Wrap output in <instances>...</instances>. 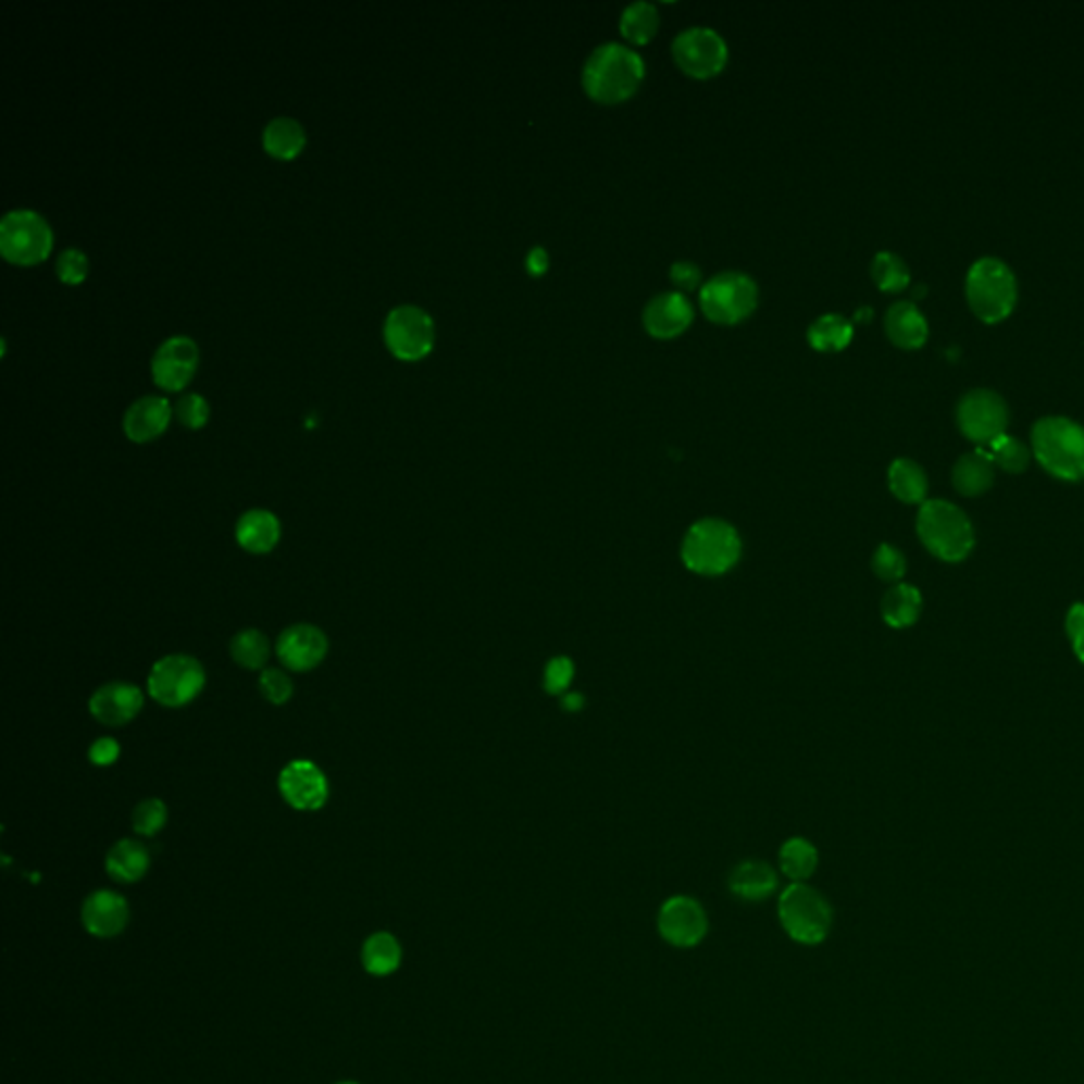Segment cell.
<instances>
[{
  "label": "cell",
  "mask_w": 1084,
  "mask_h": 1084,
  "mask_svg": "<svg viewBox=\"0 0 1084 1084\" xmlns=\"http://www.w3.org/2000/svg\"><path fill=\"white\" fill-rule=\"evenodd\" d=\"M646 66L640 53L621 42H603L583 66V89L598 104L627 102L643 85Z\"/></svg>",
  "instance_id": "obj_1"
},
{
  "label": "cell",
  "mask_w": 1084,
  "mask_h": 1084,
  "mask_svg": "<svg viewBox=\"0 0 1084 1084\" xmlns=\"http://www.w3.org/2000/svg\"><path fill=\"white\" fill-rule=\"evenodd\" d=\"M681 558L693 574L723 576L742 558V536L724 520L703 518L686 529Z\"/></svg>",
  "instance_id": "obj_2"
},
{
  "label": "cell",
  "mask_w": 1084,
  "mask_h": 1084,
  "mask_svg": "<svg viewBox=\"0 0 1084 1084\" xmlns=\"http://www.w3.org/2000/svg\"><path fill=\"white\" fill-rule=\"evenodd\" d=\"M1036 460L1063 482L1084 479V428L1063 415H1046L1032 428Z\"/></svg>",
  "instance_id": "obj_3"
},
{
  "label": "cell",
  "mask_w": 1084,
  "mask_h": 1084,
  "mask_svg": "<svg viewBox=\"0 0 1084 1084\" xmlns=\"http://www.w3.org/2000/svg\"><path fill=\"white\" fill-rule=\"evenodd\" d=\"M918 534L925 549L945 562H962L974 547L972 523L960 507L947 500H925L918 515Z\"/></svg>",
  "instance_id": "obj_4"
},
{
  "label": "cell",
  "mask_w": 1084,
  "mask_h": 1084,
  "mask_svg": "<svg viewBox=\"0 0 1084 1084\" xmlns=\"http://www.w3.org/2000/svg\"><path fill=\"white\" fill-rule=\"evenodd\" d=\"M965 299L981 321H1005L1017 303V278L1012 270L996 257L974 261L965 276Z\"/></svg>",
  "instance_id": "obj_5"
},
{
  "label": "cell",
  "mask_w": 1084,
  "mask_h": 1084,
  "mask_svg": "<svg viewBox=\"0 0 1084 1084\" xmlns=\"http://www.w3.org/2000/svg\"><path fill=\"white\" fill-rule=\"evenodd\" d=\"M759 306V286L742 272H723L703 282L699 308L714 324L733 326L750 319Z\"/></svg>",
  "instance_id": "obj_6"
},
{
  "label": "cell",
  "mask_w": 1084,
  "mask_h": 1084,
  "mask_svg": "<svg viewBox=\"0 0 1084 1084\" xmlns=\"http://www.w3.org/2000/svg\"><path fill=\"white\" fill-rule=\"evenodd\" d=\"M777 913L790 938L803 945L822 943L833 925L828 900L807 884H790L780 896Z\"/></svg>",
  "instance_id": "obj_7"
},
{
  "label": "cell",
  "mask_w": 1084,
  "mask_h": 1084,
  "mask_svg": "<svg viewBox=\"0 0 1084 1084\" xmlns=\"http://www.w3.org/2000/svg\"><path fill=\"white\" fill-rule=\"evenodd\" d=\"M53 246V232L39 212L20 208L0 221V252L17 265H35L47 259Z\"/></svg>",
  "instance_id": "obj_8"
},
{
  "label": "cell",
  "mask_w": 1084,
  "mask_h": 1084,
  "mask_svg": "<svg viewBox=\"0 0 1084 1084\" xmlns=\"http://www.w3.org/2000/svg\"><path fill=\"white\" fill-rule=\"evenodd\" d=\"M147 686L163 708H183L203 690L205 672L196 657L167 655L153 665Z\"/></svg>",
  "instance_id": "obj_9"
},
{
  "label": "cell",
  "mask_w": 1084,
  "mask_h": 1084,
  "mask_svg": "<svg viewBox=\"0 0 1084 1084\" xmlns=\"http://www.w3.org/2000/svg\"><path fill=\"white\" fill-rule=\"evenodd\" d=\"M672 55L686 77L712 79L723 73L728 62V47L717 30L695 26L686 28L674 39Z\"/></svg>",
  "instance_id": "obj_10"
},
{
  "label": "cell",
  "mask_w": 1084,
  "mask_h": 1084,
  "mask_svg": "<svg viewBox=\"0 0 1084 1084\" xmlns=\"http://www.w3.org/2000/svg\"><path fill=\"white\" fill-rule=\"evenodd\" d=\"M388 350L401 361H420L435 346V322L418 306H397L384 322Z\"/></svg>",
  "instance_id": "obj_11"
},
{
  "label": "cell",
  "mask_w": 1084,
  "mask_h": 1084,
  "mask_svg": "<svg viewBox=\"0 0 1084 1084\" xmlns=\"http://www.w3.org/2000/svg\"><path fill=\"white\" fill-rule=\"evenodd\" d=\"M958 426L965 439L987 447L1006 435L1008 407L1005 399L989 388H974L958 402Z\"/></svg>",
  "instance_id": "obj_12"
},
{
  "label": "cell",
  "mask_w": 1084,
  "mask_h": 1084,
  "mask_svg": "<svg viewBox=\"0 0 1084 1084\" xmlns=\"http://www.w3.org/2000/svg\"><path fill=\"white\" fill-rule=\"evenodd\" d=\"M200 362L198 344L187 335L167 337L153 354L151 375L163 390H183Z\"/></svg>",
  "instance_id": "obj_13"
},
{
  "label": "cell",
  "mask_w": 1084,
  "mask_h": 1084,
  "mask_svg": "<svg viewBox=\"0 0 1084 1084\" xmlns=\"http://www.w3.org/2000/svg\"><path fill=\"white\" fill-rule=\"evenodd\" d=\"M657 925L661 936L674 947H695L708 932L703 907L690 896H674L663 902Z\"/></svg>",
  "instance_id": "obj_14"
},
{
  "label": "cell",
  "mask_w": 1084,
  "mask_h": 1084,
  "mask_svg": "<svg viewBox=\"0 0 1084 1084\" xmlns=\"http://www.w3.org/2000/svg\"><path fill=\"white\" fill-rule=\"evenodd\" d=\"M282 797L299 811H316L328 799V780L319 764L312 761H292L282 769Z\"/></svg>",
  "instance_id": "obj_15"
},
{
  "label": "cell",
  "mask_w": 1084,
  "mask_h": 1084,
  "mask_svg": "<svg viewBox=\"0 0 1084 1084\" xmlns=\"http://www.w3.org/2000/svg\"><path fill=\"white\" fill-rule=\"evenodd\" d=\"M695 321V310L690 301L678 290L659 292L644 306V331L652 339H676Z\"/></svg>",
  "instance_id": "obj_16"
},
{
  "label": "cell",
  "mask_w": 1084,
  "mask_h": 1084,
  "mask_svg": "<svg viewBox=\"0 0 1084 1084\" xmlns=\"http://www.w3.org/2000/svg\"><path fill=\"white\" fill-rule=\"evenodd\" d=\"M328 652V640L316 625L297 623L284 630L276 643V655L286 670L310 672L321 665Z\"/></svg>",
  "instance_id": "obj_17"
},
{
  "label": "cell",
  "mask_w": 1084,
  "mask_h": 1084,
  "mask_svg": "<svg viewBox=\"0 0 1084 1084\" xmlns=\"http://www.w3.org/2000/svg\"><path fill=\"white\" fill-rule=\"evenodd\" d=\"M80 924L96 938H115L129 924V905L113 889H96L83 900Z\"/></svg>",
  "instance_id": "obj_18"
},
{
  "label": "cell",
  "mask_w": 1084,
  "mask_h": 1084,
  "mask_svg": "<svg viewBox=\"0 0 1084 1084\" xmlns=\"http://www.w3.org/2000/svg\"><path fill=\"white\" fill-rule=\"evenodd\" d=\"M142 706L145 695L132 683L104 684L89 699L91 717L107 726H123L134 721Z\"/></svg>",
  "instance_id": "obj_19"
},
{
  "label": "cell",
  "mask_w": 1084,
  "mask_h": 1084,
  "mask_svg": "<svg viewBox=\"0 0 1084 1084\" xmlns=\"http://www.w3.org/2000/svg\"><path fill=\"white\" fill-rule=\"evenodd\" d=\"M170 418H172V407L167 399L158 395H147L127 407L123 415V431L129 441H153L167 428Z\"/></svg>",
  "instance_id": "obj_20"
},
{
  "label": "cell",
  "mask_w": 1084,
  "mask_h": 1084,
  "mask_svg": "<svg viewBox=\"0 0 1084 1084\" xmlns=\"http://www.w3.org/2000/svg\"><path fill=\"white\" fill-rule=\"evenodd\" d=\"M885 333L889 341L905 350H915L927 339V321L911 301H898L885 312Z\"/></svg>",
  "instance_id": "obj_21"
},
{
  "label": "cell",
  "mask_w": 1084,
  "mask_h": 1084,
  "mask_svg": "<svg viewBox=\"0 0 1084 1084\" xmlns=\"http://www.w3.org/2000/svg\"><path fill=\"white\" fill-rule=\"evenodd\" d=\"M282 527L278 518L265 509H252L244 513L236 525V538L244 551L254 556H265L276 549L281 540Z\"/></svg>",
  "instance_id": "obj_22"
},
{
  "label": "cell",
  "mask_w": 1084,
  "mask_h": 1084,
  "mask_svg": "<svg viewBox=\"0 0 1084 1084\" xmlns=\"http://www.w3.org/2000/svg\"><path fill=\"white\" fill-rule=\"evenodd\" d=\"M107 873L121 884H134L140 882L149 867H151V854L145 845L136 839H121L113 845L107 854Z\"/></svg>",
  "instance_id": "obj_23"
},
{
  "label": "cell",
  "mask_w": 1084,
  "mask_h": 1084,
  "mask_svg": "<svg viewBox=\"0 0 1084 1084\" xmlns=\"http://www.w3.org/2000/svg\"><path fill=\"white\" fill-rule=\"evenodd\" d=\"M728 887L742 900H764L775 892L777 875L763 860H746L733 869Z\"/></svg>",
  "instance_id": "obj_24"
},
{
  "label": "cell",
  "mask_w": 1084,
  "mask_h": 1084,
  "mask_svg": "<svg viewBox=\"0 0 1084 1084\" xmlns=\"http://www.w3.org/2000/svg\"><path fill=\"white\" fill-rule=\"evenodd\" d=\"M361 960L364 970L373 976L395 974L401 965V943L390 932H375L364 940Z\"/></svg>",
  "instance_id": "obj_25"
},
{
  "label": "cell",
  "mask_w": 1084,
  "mask_h": 1084,
  "mask_svg": "<svg viewBox=\"0 0 1084 1084\" xmlns=\"http://www.w3.org/2000/svg\"><path fill=\"white\" fill-rule=\"evenodd\" d=\"M854 337V324L842 314H824L809 324L807 341L815 352L835 354L842 352Z\"/></svg>",
  "instance_id": "obj_26"
},
{
  "label": "cell",
  "mask_w": 1084,
  "mask_h": 1084,
  "mask_svg": "<svg viewBox=\"0 0 1084 1084\" xmlns=\"http://www.w3.org/2000/svg\"><path fill=\"white\" fill-rule=\"evenodd\" d=\"M994 462L992 458L979 449L964 453L954 466V485L964 496H979L987 491L994 483Z\"/></svg>",
  "instance_id": "obj_27"
},
{
  "label": "cell",
  "mask_w": 1084,
  "mask_h": 1084,
  "mask_svg": "<svg viewBox=\"0 0 1084 1084\" xmlns=\"http://www.w3.org/2000/svg\"><path fill=\"white\" fill-rule=\"evenodd\" d=\"M306 145V129L292 117H276L263 129V147L272 158L292 160Z\"/></svg>",
  "instance_id": "obj_28"
},
{
  "label": "cell",
  "mask_w": 1084,
  "mask_h": 1084,
  "mask_svg": "<svg viewBox=\"0 0 1084 1084\" xmlns=\"http://www.w3.org/2000/svg\"><path fill=\"white\" fill-rule=\"evenodd\" d=\"M887 483L892 494L907 502V504H924L925 494H927V477L924 469L909 460V458H898L889 464L887 471Z\"/></svg>",
  "instance_id": "obj_29"
},
{
  "label": "cell",
  "mask_w": 1084,
  "mask_h": 1084,
  "mask_svg": "<svg viewBox=\"0 0 1084 1084\" xmlns=\"http://www.w3.org/2000/svg\"><path fill=\"white\" fill-rule=\"evenodd\" d=\"M920 612H922V594L905 583H898L892 589H887L882 600L884 621L896 630L913 625L920 619Z\"/></svg>",
  "instance_id": "obj_30"
},
{
  "label": "cell",
  "mask_w": 1084,
  "mask_h": 1084,
  "mask_svg": "<svg viewBox=\"0 0 1084 1084\" xmlns=\"http://www.w3.org/2000/svg\"><path fill=\"white\" fill-rule=\"evenodd\" d=\"M659 11L652 2H632L625 7L619 20V30L623 39L630 40L632 45H646L657 37L659 33Z\"/></svg>",
  "instance_id": "obj_31"
},
{
  "label": "cell",
  "mask_w": 1084,
  "mask_h": 1084,
  "mask_svg": "<svg viewBox=\"0 0 1084 1084\" xmlns=\"http://www.w3.org/2000/svg\"><path fill=\"white\" fill-rule=\"evenodd\" d=\"M780 869L793 884H805L818 869V849L803 837L788 839L780 849Z\"/></svg>",
  "instance_id": "obj_32"
},
{
  "label": "cell",
  "mask_w": 1084,
  "mask_h": 1084,
  "mask_svg": "<svg viewBox=\"0 0 1084 1084\" xmlns=\"http://www.w3.org/2000/svg\"><path fill=\"white\" fill-rule=\"evenodd\" d=\"M232 657L244 670H265L272 657V644L259 630H244L232 640Z\"/></svg>",
  "instance_id": "obj_33"
},
{
  "label": "cell",
  "mask_w": 1084,
  "mask_h": 1084,
  "mask_svg": "<svg viewBox=\"0 0 1084 1084\" xmlns=\"http://www.w3.org/2000/svg\"><path fill=\"white\" fill-rule=\"evenodd\" d=\"M871 276L885 292H898V290L907 288L911 282V272H909L907 263L896 252H887V250H882L875 254L873 265H871Z\"/></svg>",
  "instance_id": "obj_34"
},
{
  "label": "cell",
  "mask_w": 1084,
  "mask_h": 1084,
  "mask_svg": "<svg viewBox=\"0 0 1084 1084\" xmlns=\"http://www.w3.org/2000/svg\"><path fill=\"white\" fill-rule=\"evenodd\" d=\"M983 451L1006 473H1023L1030 464V449L1010 435L998 437L996 441L983 447Z\"/></svg>",
  "instance_id": "obj_35"
},
{
  "label": "cell",
  "mask_w": 1084,
  "mask_h": 1084,
  "mask_svg": "<svg viewBox=\"0 0 1084 1084\" xmlns=\"http://www.w3.org/2000/svg\"><path fill=\"white\" fill-rule=\"evenodd\" d=\"M167 820V807L161 799H147L136 805L132 813V826L142 837H155Z\"/></svg>",
  "instance_id": "obj_36"
},
{
  "label": "cell",
  "mask_w": 1084,
  "mask_h": 1084,
  "mask_svg": "<svg viewBox=\"0 0 1084 1084\" xmlns=\"http://www.w3.org/2000/svg\"><path fill=\"white\" fill-rule=\"evenodd\" d=\"M574 681V663L570 657L558 655L545 665L543 686L549 695H565Z\"/></svg>",
  "instance_id": "obj_37"
},
{
  "label": "cell",
  "mask_w": 1084,
  "mask_h": 1084,
  "mask_svg": "<svg viewBox=\"0 0 1084 1084\" xmlns=\"http://www.w3.org/2000/svg\"><path fill=\"white\" fill-rule=\"evenodd\" d=\"M259 690L270 703L282 706L292 697V681L278 668H265L259 676Z\"/></svg>",
  "instance_id": "obj_38"
},
{
  "label": "cell",
  "mask_w": 1084,
  "mask_h": 1084,
  "mask_svg": "<svg viewBox=\"0 0 1084 1084\" xmlns=\"http://www.w3.org/2000/svg\"><path fill=\"white\" fill-rule=\"evenodd\" d=\"M873 570L875 574L882 578V581H887V583H896L905 576L907 572V560L905 556L892 547V545H882L875 556H873Z\"/></svg>",
  "instance_id": "obj_39"
},
{
  "label": "cell",
  "mask_w": 1084,
  "mask_h": 1084,
  "mask_svg": "<svg viewBox=\"0 0 1084 1084\" xmlns=\"http://www.w3.org/2000/svg\"><path fill=\"white\" fill-rule=\"evenodd\" d=\"M87 270H89V261L79 248H66L58 254L55 274L60 281L66 282V284H79L87 278Z\"/></svg>",
  "instance_id": "obj_40"
},
{
  "label": "cell",
  "mask_w": 1084,
  "mask_h": 1084,
  "mask_svg": "<svg viewBox=\"0 0 1084 1084\" xmlns=\"http://www.w3.org/2000/svg\"><path fill=\"white\" fill-rule=\"evenodd\" d=\"M176 418L180 420L183 426L187 428H201L205 426L208 418H210V407H208V401L201 397V395H196V393H187L183 395L176 404Z\"/></svg>",
  "instance_id": "obj_41"
},
{
  "label": "cell",
  "mask_w": 1084,
  "mask_h": 1084,
  "mask_svg": "<svg viewBox=\"0 0 1084 1084\" xmlns=\"http://www.w3.org/2000/svg\"><path fill=\"white\" fill-rule=\"evenodd\" d=\"M670 281L681 290H695L701 286V270L693 261H676L670 267Z\"/></svg>",
  "instance_id": "obj_42"
},
{
  "label": "cell",
  "mask_w": 1084,
  "mask_h": 1084,
  "mask_svg": "<svg viewBox=\"0 0 1084 1084\" xmlns=\"http://www.w3.org/2000/svg\"><path fill=\"white\" fill-rule=\"evenodd\" d=\"M1066 630H1068V636H1070V643H1072L1076 657L1084 663V603H1074L1070 608Z\"/></svg>",
  "instance_id": "obj_43"
},
{
  "label": "cell",
  "mask_w": 1084,
  "mask_h": 1084,
  "mask_svg": "<svg viewBox=\"0 0 1084 1084\" xmlns=\"http://www.w3.org/2000/svg\"><path fill=\"white\" fill-rule=\"evenodd\" d=\"M121 746L113 737H100L89 746V761L98 767H109L120 759Z\"/></svg>",
  "instance_id": "obj_44"
},
{
  "label": "cell",
  "mask_w": 1084,
  "mask_h": 1084,
  "mask_svg": "<svg viewBox=\"0 0 1084 1084\" xmlns=\"http://www.w3.org/2000/svg\"><path fill=\"white\" fill-rule=\"evenodd\" d=\"M549 265H551V257H549V252L543 246H534L527 252V257H525V270H527V274L532 278L545 276L547 270H549Z\"/></svg>",
  "instance_id": "obj_45"
},
{
  "label": "cell",
  "mask_w": 1084,
  "mask_h": 1084,
  "mask_svg": "<svg viewBox=\"0 0 1084 1084\" xmlns=\"http://www.w3.org/2000/svg\"><path fill=\"white\" fill-rule=\"evenodd\" d=\"M562 708L565 712H581L585 708V697L581 693L568 690L562 695Z\"/></svg>",
  "instance_id": "obj_46"
},
{
  "label": "cell",
  "mask_w": 1084,
  "mask_h": 1084,
  "mask_svg": "<svg viewBox=\"0 0 1084 1084\" xmlns=\"http://www.w3.org/2000/svg\"><path fill=\"white\" fill-rule=\"evenodd\" d=\"M871 316H873V312H871L869 308H864V310H860V312L856 314V321H860V319H871Z\"/></svg>",
  "instance_id": "obj_47"
},
{
  "label": "cell",
  "mask_w": 1084,
  "mask_h": 1084,
  "mask_svg": "<svg viewBox=\"0 0 1084 1084\" xmlns=\"http://www.w3.org/2000/svg\"><path fill=\"white\" fill-rule=\"evenodd\" d=\"M335 1084H359V1083H354V1081H344V1083H335Z\"/></svg>",
  "instance_id": "obj_48"
}]
</instances>
